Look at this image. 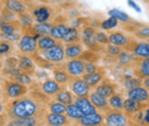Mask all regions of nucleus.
<instances>
[{"mask_svg":"<svg viewBox=\"0 0 149 126\" xmlns=\"http://www.w3.org/2000/svg\"><path fill=\"white\" fill-rule=\"evenodd\" d=\"M88 99L92 102V104L96 108V110H100V112H102V113H106L108 110L111 109L108 104V99L101 96L95 90L88 94Z\"/></svg>","mask_w":149,"mask_h":126,"instance_id":"nucleus-19","label":"nucleus"},{"mask_svg":"<svg viewBox=\"0 0 149 126\" xmlns=\"http://www.w3.org/2000/svg\"><path fill=\"white\" fill-rule=\"evenodd\" d=\"M94 40H95L97 44L102 45V46H104V45H108V44H109L108 35H106V33H104V32H102V31H96V32H95V35H94Z\"/></svg>","mask_w":149,"mask_h":126,"instance_id":"nucleus-44","label":"nucleus"},{"mask_svg":"<svg viewBox=\"0 0 149 126\" xmlns=\"http://www.w3.org/2000/svg\"><path fill=\"white\" fill-rule=\"evenodd\" d=\"M47 126H55V125H47Z\"/></svg>","mask_w":149,"mask_h":126,"instance_id":"nucleus-60","label":"nucleus"},{"mask_svg":"<svg viewBox=\"0 0 149 126\" xmlns=\"http://www.w3.org/2000/svg\"><path fill=\"white\" fill-rule=\"evenodd\" d=\"M68 29H69V26L67 25L65 22L55 21L54 23H52V28H51V31H49V36L53 37L57 41H61L63 36L65 35V32L68 31Z\"/></svg>","mask_w":149,"mask_h":126,"instance_id":"nucleus-22","label":"nucleus"},{"mask_svg":"<svg viewBox=\"0 0 149 126\" xmlns=\"http://www.w3.org/2000/svg\"><path fill=\"white\" fill-rule=\"evenodd\" d=\"M117 25H118V21L112 16H110L109 18H107V19H104L100 23V28L102 30H106V31H110L113 28H116Z\"/></svg>","mask_w":149,"mask_h":126,"instance_id":"nucleus-41","label":"nucleus"},{"mask_svg":"<svg viewBox=\"0 0 149 126\" xmlns=\"http://www.w3.org/2000/svg\"><path fill=\"white\" fill-rule=\"evenodd\" d=\"M37 37L29 35V33H22V36L17 41V48L22 54L30 55L37 52Z\"/></svg>","mask_w":149,"mask_h":126,"instance_id":"nucleus-6","label":"nucleus"},{"mask_svg":"<svg viewBox=\"0 0 149 126\" xmlns=\"http://www.w3.org/2000/svg\"><path fill=\"white\" fill-rule=\"evenodd\" d=\"M19 63H17V69L21 72L28 73V74H35L36 71V64L32 61V58L29 55H19Z\"/></svg>","mask_w":149,"mask_h":126,"instance_id":"nucleus-16","label":"nucleus"},{"mask_svg":"<svg viewBox=\"0 0 149 126\" xmlns=\"http://www.w3.org/2000/svg\"><path fill=\"white\" fill-rule=\"evenodd\" d=\"M49 101L41 90H33L28 92L19 99H14L7 102L5 111L7 118L15 119L23 117H40L44 118L46 113V106Z\"/></svg>","mask_w":149,"mask_h":126,"instance_id":"nucleus-1","label":"nucleus"},{"mask_svg":"<svg viewBox=\"0 0 149 126\" xmlns=\"http://www.w3.org/2000/svg\"><path fill=\"white\" fill-rule=\"evenodd\" d=\"M3 63V68H17V63H19V58L15 57V56H7L5 58V61L2 62Z\"/></svg>","mask_w":149,"mask_h":126,"instance_id":"nucleus-45","label":"nucleus"},{"mask_svg":"<svg viewBox=\"0 0 149 126\" xmlns=\"http://www.w3.org/2000/svg\"><path fill=\"white\" fill-rule=\"evenodd\" d=\"M39 54L41 55L44 58L52 63H60L63 62L65 56H64V45L62 41H57L55 46L47 51H39Z\"/></svg>","mask_w":149,"mask_h":126,"instance_id":"nucleus-4","label":"nucleus"},{"mask_svg":"<svg viewBox=\"0 0 149 126\" xmlns=\"http://www.w3.org/2000/svg\"><path fill=\"white\" fill-rule=\"evenodd\" d=\"M78 58L81 60V61H84V62L96 63L100 60V55H99V53H96V52H93V51H90L88 49V51H83Z\"/></svg>","mask_w":149,"mask_h":126,"instance_id":"nucleus-35","label":"nucleus"},{"mask_svg":"<svg viewBox=\"0 0 149 126\" xmlns=\"http://www.w3.org/2000/svg\"><path fill=\"white\" fill-rule=\"evenodd\" d=\"M31 58H32V61L35 62V64L38 65V67H40L41 69H47V70H53L55 67H57V64H54V63H52V62H49V61H47L46 58H44L41 55L39 54V52H35V53H32V54L29 55Z\"/></svg>","mask_w":149,"mask_h":126,"instance_id":"nucleus-27","label":"nucleus"},{"mask_svg":"<svg viewBox=\"0 0 149 126\" xmlns=\"http://www.w3.org/2000/svg\"><path fill=\"white\" fill-rule=\"evenodd\" d=\"M99 69V65L96 63H88V62H85V67H84V72L85 73H92L95 72Z\"/></svg>","mask_w":149,"mask_h":126,"instance_id":"nucleus-51","label":"nucleus"},{"mask_svg":"<svg viewBox=\"0 0 149 126\" xmlns=\"http://www.w3.org/2000/svg\"><path fill=\"white\" fill-rule=\"evenodd\" d=\"M68 85H69L70 92L76 97H78V96H88V94L91 92V88L83 80L81 77H71L70 80L68 81Z\"/></svg>","mask_w":149,"mask_h":126,"instance_id":"nucleus-7","label":"nucleus"},{"mask_svg":"<svg viewBox=\"0 0 149 126\" xmlns=\"http://www.w3.org/2000/svg\"><path fill=\"white\" fill-rule=\"evenodd\" d=\"M53 76H54V80L62 86H65L71 78V76L60 65H57L53 69Z\"/></svg>","mask_w":149,"mask_h":126,"instance_id":"nucleus-28","label":"nucleus"},{"mask_svg":"<svg viewBox=\"0 0 149 126\" xmlns=\"http://www.w3.org/2000/svg\"><path fill=\"white\" fill-rule=\"evenodd\" d=\"M94 88H95V92H96L97 94H100L101 96L108 99V97L111 96L112 94L117 93L118 86H117V84H115L110 79L103 78Z\"/></svg>","mask_w":149,"mask_h":126,"instance_id":"nucleus-8","label":"nucleus"},{"mask_svg":"<svg viewBox=\"0 0 149 126\" xmlns=\"http://www.w3.org/2000/svg\"><path fill=\"white\" fill-rule=\"evenodd\" d=\"M2 68H3V63H2V61L0 60V71L2 70Z\"/></svg>","mask_w":149,"mask_h":126,"instance_id":"nucleus-56","label":"nucleus"},{"mask_svg":"<svg viewBox=\"0 0 149 126\" xmlns=\"http://www.w3.org/2000/svg\"><path fill=\"white\" fill-rule=\"evenodd\" d=\"M126 52H129L139 58L149 57V44L145 41H136L131 39L130 41L123 47Z\"/></svg>","mask_w":149,"mask_h":126,"instance_id":"nucleus-5","label":"nucleus"},{"mask_svg":"<svg viewBox=\"0 0 149 126\" xmlns=\"http://www.w3.org/2000/svg\"><path fill=\"white\" fill-rule=\"evenodd\" d=\"M80 39L83 41V46H86L90 51H93V52H96V53L103 51V46L100 45V44H97L94 40V38H84V37H80Z\"/></svg>","mask_w":149,"mask_h":126,"instance_id":"nucleus-34","label":"nucleus"},{"mask_svg":"<svg viewBox=\"0 0 149 126\" xmlns=\"http://www.w3.org/2000/svg\"><path fill=\"white\" fill-rule=\"evenodd\" d=\"M104 125L106 126H129L130 118L125 115L123 110L110 109L104 115Z\"/></svg>","mask_w":149,"mask_h":126,"instance_id":"nucleus-3","label":"nucleus"},{"mask_svg":"<svg viewBox=\"0 0 149 126\" xmlns=\"http://www.w3.org/2000/svg\"><path fill=\"white\" fill-rule=\"evenodd\" d=\"M77 126H83V125H78V124H77Z\"/></svg>","mask_w":149,"mask_h":126,"instance_id":"nucleus-61","label":"nucleus"},{"mask_svg":"<svg viewBox=\"0 0 149 126\" xmlns=\"http://www.w3.org/2000/svg\"><path fill=\"white\" fill-rule=\"evenodd\" d=\"M0 81H1V73H0Z\"/></svg>","mask_w":149,"mask_h":126,"instance_id":"nucleus-58","label":"nucleus"},{"mask_svg":"<svg viewBox=\"0 0 149 126\" xmlns=\"http://www.w3.org/2000/svg\"><path fill=\"white\" fill-rule=\"evenodd\" d=\"M7 122V116L6 113H0V126H5Z\"/></svg>","mask_w":149,"mask_h":126,"instance_id":"nucleus-52","label":"nucleus"},{"mask_svg":"<svg viewBox=\"0 0 149 126\" xmlns=\"http://www.w3.org/2000/svg\"><path fill=\"white\" fill-rule=\"evenodd\" d=\"M0 96H1V90H0Z\"/></svg>","mask_w":149,"mask_h":126,"instance_id":"nucleus-59","label":"nucleus"},{"mask_svg":"<svg viewBox=\"0 0 149 126\" xmlns=\"http://www.w3.org/2000/svg\"><path fill=\"white\" fill-rule=\"evenodd\" d=\"M13 51V42L7 41L5 39H0V57L8 55Z\"/></svg>","mask_w":149,"mask_h":126,"instance_id":"nucleus-42","label":"nucleus"},{"mask_svg":"<svg viewBox=\"0 0 149 126\" xmlns=\"http://www.w3.org/2000/svg\"><path fill=\"white\" fill-rule=\"evenodd\" d=\"M84 67H85V62L79 60V58H72L69 60L65 64H64V70L68 72L71 77H81L85 72H84Z\"/></svg>","mask_w":149,"mask_h":126,"instance_id":"nucleus-11","label":"nucleus"},{"mask_svg":"<svg viewBox=\"0 0 149 126\" xmlns=\"http://www.w3.org/2000/svg\"><path fill=\"white\" fill-rule=\"evenodd\" d=\"M127 97L136 101V102H140V103H148V88L139 86V87H135V88H132V90H127Z\"/></svg>","mask_w":149,"mask_h":126,"instance_id":"nucleus-18","label":"nucleus"},{"mask_svg":"<svg viewBox=\"0 0 149 126\" xmlns=\"http://www.w3.org/2000/svg\"><path fill=\"white\" fill-rule=\"evenodd\" d=\"M29 87L10 79H1V94L3 100H14L25 95Z\"/></svg>","mask_w":149,"mask_h":126,"instance_id":"nucleus-2","label":"nucleus"},{"mask_svg":"<svg viewBox=\"0 0 149 126\" xmlns=\"http://www.w3.org/2000/svg\"><path fill=\"white\" fill-rule=\"evenodd\" d=\"M116 58L120 65H132V64H135V62L139 60V57L134 56L126 51H120V53L117 55Z\"/></svg>","mask_w":149,"mask_h":126,"instance_id":"nucleus-31","label":"nucleus"},{"mask_svg":"<svg viewBox=\"0 0 149 126\" xmlns=\"http://www.w3.org/2000/svg\"><path fill=\"white\" fill-rule=\"evenodd\" d=\"M134 74H135V77H138V78H140V79L148 78V76H149L148 57H146V58H139V60L135 62Z\"/></svg>","mask_w":149,"mask_h":126,"instance_id":"nucleus-24","label":"nucleus"},{"mask_svg":"<svg viewBox=\"0 0 149 126\" xmlns=\"http://www.w3.org/2000/svg\"><path fill=\"white\" fill-rule=\"evenodd\" d=\"M129 5H130L131 7H133L134 9H136L138 12H140V7H139V6H138L135 2H133V0H129Z\"/></svg>","mask_w":149,"mask_h":126,"instance_id":"nucleus-53","label":"nucleus"},{"mask_svg":"<svg viewBox=\"0 0 149 126\" xmlns=\"http://www.w3.org/2000/svg\"><path fill=\"white\" fill-rule=\"evenodd\" d=\"M70 24H71L72 28L79 29V28H81V26H84V25L87 24V19L85 17H77V18H74Z\"/></svg>","mask_w":149,"mask_h":126,"instance_id":"nucleus-50","label":"nucleus"},{"mask_svg":"<svg viewBox=\"0 0 149 126\" xmlns=\"http://www.w3.org/2000/svg\"><path fill=\"white\" fill-rule=\"evenodd\" d=\"M3 7L14 13L15 15L28 12V6L22 0H3Z\"/></svg>","mask_w":149,"mask_h":126,"instance_id":"nucleus-23","label":"nucleus"},{"mask_svg":"<svg viewBox=\"0 0 149 126\" xmlns=\"http://www.w3.org/2000/svg\"><path fill=\"white\" fill-rule=\"evenodd\" d=\"M65 86H62L60 84H57L54 79L52 78H48L46 80H44L40 85V90L48 97H52V96H55V94L57 92L64 88Z\"/></svg>","mask_w":149,"mask_h":126,"instance_id":"nucleus-15","label":"nucleus"},{"mask_svg":"<svg viewBox=\"0 0 149 126\" xmlns=\"http://www.w3.org/2000/svg\"><path fill=\"white\" fill-rule=\"evenodd\" d=\"M122 47H118V46H115L111 44H108L107 45V48H106V52L109 56H113V57H117V55L120 53V49Z\"/></svg>","mask_w":149,"mask_h":126,"instance_id":"nucleus-48","label":"nucleus"},{"mask_svg":"<svg viewBox=\"0 0 149 126\" xmlns=\"http://www.w3.org/2000/svg\"><path fill=\"white\" fill-rule=\"evenodd\" d=\"M21 36H22V35H21L19 32L10 33V35H0V39H5V40L10 41V42H16V41L19 40Z\"/></svg>","mask_w":149,"mask_h":126,"instance_id":"nucleus-49","label":"nucleus"},{"mask_svg":"<svg viewBox=\"0 0 149 126\" xmlns=\"http://www.w3.org/2000/svg\"><path fill=\"white\" fill-rule=\"evenodd\" d=\"M65 116H67L69 119L78 120L79 118L83 117V113L80 112V110L78 109V107H77L74 103H71V104L67 106V108H65Z\"/></svg>","mask_w":149,"mask_h":126,"instance_id":"nucleus-36","label":"nucleus"},{"mask_svg":"<svg viewBox=\"0 0 149 126\" xmlns=\"http://www.w3.org/2000/svg\"><path fill=\"white\" fill-rule=\"evenodd\" d=\"M5 126H14V125H12V124H7V125H5Z\"/></svg>","mask_w":149,"mask_h":126,"instance_id":"nucleus-57","label":"nucleus"},{"mask_svg":"<svg viewBox=\"0 0 149 126\" xmlns=\"http://www.w3.org/2000/svg\"><path fill=\"white\" fill-rule=\"evenodd\" d=\"M108 40H109V44L111 45L118 46V47H124L131 40V38L122 31H112L108 35Z\"/></svg>","mask_w":149,"mask_h":126,"instance_id":"nucleus-25","label":"nucleus"},{"mask_svg":"<svg viewBox=\"0 0 149 126\" xmlns=\"http://www.w3.org/2000/svg\"><path fill=\"white\" fill-rule=\"evenodd\" d=\"M109 16H112V17H115L118 22H123V23H126V24H129V23H133V21L131 19V17L126 14V13H124V12H122V10H119V9H111V10H109Z\"/></svg>","mask_w":149,"mask_h":126,"instance_id":"nucleus-38","label":"nucleus"},{"mask_svg":"<svg viewBox=\"0 0 149 126\" xmlns=\"http://www.w3.org/2000/svg\"><path fill=\"white\" fill-rule=\"evenodd\" d=\"M3 111H5V104H3V102L0 100V113H3Z\"/></svg>","mask_w":149,"mask_h":126,"instance_id":"nucleus-54","label":"nucleus"},{"mask_svg":"<svg viewBox=\"0 0 149 126\" xmlns=\"http://www.w3.org/2000/svg\"><path fill=\"white\" fill-rule=\"evenodd\" d=\"M9 124L14 126H44L45 119L40 117H23L12 119Z\"/></svg>","mask_w":149,"mask_h":126,"instance_id":"nucleus-20","label":"nucleus"},{"mask_svg":"<svg viewBox=\"0 0 149 126\" xmlns=\"http://www.w3.org/2000/svg\"><path fill=\"white\" fill-rule=\"evenodd\" d=\"M56 42H57V40H55L49 35L40 36L37 39V48L38 51H47V49L52 48L53 46H55Z\"/></svg>","mask_w":149,"mask_h":126,"instance_id":"nucleus-29","label":"nucleus"},{"mask_svg":"<svg viewBox=\"0 0 149 126\" xmlns=\"http://www.w3.org/2000/svg\"><path fill=\"white\" fill-rule=\"evenodd\" d=\"M76 123L78 125L83 126H106L104 125V117L102 112H94L91 115H86L83 116L81 118H79L78 120H76Z\"/></svg>","mask_w":149,"mask_h":126,"instance_id":"nucleus-10","label":"nucleus"},{"mask_svg":"<svg viewBox=\"0 0 149 126\" xmlns=\"http://www.w3.org/2000/svg\"><path fill=\"white\" fill-rule=\"evenodd\" d=\"M47 110L51 112V113H65V108L67 106L57 102V101H48L47 102V106H46Z\"/></svg>","mask_w":149,"mask_h":126,"instance_id":"nucleus-39","label":"nucleus"},{"mask_svg":"<svg viewBox=\"0 0 149 126\" xmlns=\"http://www.w3.org/2000/svg\"><path fill=\"white\" fill-rule=\"evenodd\" d=\"M19 21L21 22L22 26H30L33 24V18L32 15L29 13V12H25V13H22L19 15Z\"/></svg>","mask_w":149,"mask_h":126,"instance_id":"nucleus-43","label":"nucleus"},{"mask_svg":"<svg viewBox=\"0 0 149 126\" xmlns=\"http://www.w3.org/2000/svg\"><path fill=\"white\" fill-rule=\"evenodd\" d=\"M123 85L125 86V88L132 90L139 86H142V79L138 78V77H131V76H125L123 79Z\"/></svg>","mask_w":149,"mask_h":126,"instance_id":"nucleus-37","label":"nucleus"},{"mask_svg":"<svg viewBox=\"0 0 149 126\" xmlns=\"http://www.w3.org/2000/svg\"><path fill=\"white\" fill-rule=\"evenodd\" d=\"M83 51H84V46L80 41L79 42H69V44L64 45V56L68 60L78 58Z\"/></svg>","mask_w":149,"mask_h":126,"instance_id":"nucleus-21","label":"nucleus"},{"mask_svg":"<svg viewBox=\"0 0 149 126\" xmlns=\"http://www.w3.org/2000/svg\"><path fill=\"white\" fill-rule=\"evenodd\" d=\"M21 28H22V24L19 19L7 22V23L0 25V35H10V33L19 32Z\"/></svg>","mask_w":149,"mask_h":126,"instance_id":"nucleus-26","label":"nucleus"},{"mask_svg":"<svg viewBox=\"0 0 149 126\" xmlns=\"http://www.w3.org/2000/svg\"><path fill=\"white\" fill-rule=\"evenodd\" d=\"M146 108H148V103H140V102H136V101L129 99V97H126L123 102V110L129 118L131 116L135 115L136 112L145 110Z\"/></svg>","mask_w":149,"mask_h":126,"instance_id":"nucleus-13","label":"nucleus"},{"mask_svg":"<svg viewBox=\"0 0 149 126\" xmlns=\"http://www.w3.org/2000/svg\"><path fill=\"white\" fill-rule=\"evenodd\" d=\"M45 124L46 125H55V126H70V119L65 116V113H45Z\"/></svg>","mask_w":149,"mask_h":126,"instance_id":"nucleus-14","label":"nucleus"},{"mask_svg":"<svg viewBox=\"0 0 149 126\" xmlns=\"http://www.w3.org/2000/svg\"><path fill=\"white\" fill-rule=\"evenodd\" d=\"M10 80H14V81L19 83V84H22V85H25V86H31L32 83H33L30 74L24 73V72H21V71H19L15 77H13Z\"/></svg>","mask_w":149,"mask_h":126,"instance_id":"nucleus-40","label":"nucleus"},{"mask_svg":"<svg viewBox=\"0 0 149 126\" xmlns=\"http://www.w3.org/2000/svg\"><path fill=\"white\" fill-rule=\"evenodd\" d=\"M123 102H124V99L120 93H115L110 97H108V104L111 109L123 110Z\"/></svg>","mask_w":149,"mask_h":126,"instance_id":"nucleus-33","label":"nucleus"},{"mask_svg":"<svg viewBox=\"0 0 149 126\" xmlns=\"http://www.w3.org/2000/svg\"><path fill=\"white\" fill-rule=\"evenodd\" d=\"M55 101L64 104V106H69V104L74 103V96L72 95V93L70 90H65V87H64V88H62L60 92H57L55 94Z\"/></svg>","mask_w":149,"mask_h":126,"instance_id":"nucleus-30","label":"nucleus"},{"mask_svg":"<svg viewBox=\"0 0 149 126\" xmlns=\"http://www.w3.org/2000/svg\"><path fill=\"white\" fill-rule=\"evenodd\" d=\"M61 41H63L65 44H69V42H79L80 41L79 30L76 29V28H72V26H69L68 31L65 32V35L63 36Z\"/></svg>","mask_w":149,"mask_h":126,"instance_id":"nucleus-32","label":"nucleus"},{"mask_svg":"<svg viewBox=\"0 0 149 126\" xmlns=\"http://www.w3.org/2000/svg\"><path fill=\"white\" fill-rule=\"evenodd\" d=\"M95 32H96V30L92 25L86 24V25L81 26V37H84V38H94Z\"/></svg>","mask_w":149,"mask_h":126,"instance_id":"nucleus-46","label":"nucleus"},{"mask_svg":"<svg viewBox=\"0 0 149 126\" xmlns=\"http://www.w3.org/2000/svg\"><path fill=\"white\" fill-rule=\"evenodd\" d=\"M74 103L80 110V112L83 113V116L91 115V113H94V112L97 111L96 108L92 104V102L90 101L88 96H78V97L74 99Z\"/></svg>","mask_w":149,"mask_h":126,"instance_id":"nucleus-17","label":"nucleus"},{"mask_svg":"<svg viewBox=\"0 0 149 126\" xmlns=\"http://www.w3.org/2000/svg\"><path fill=\"white\" fill-rule=\"evenodd\" d=\"M33 21H36V23H45V22H48L51 17H52V8H49L48 6H45V5H39L32 8L31 13Z\"/></svg>","mask_w":149,"mask_h":126,"instance_id":"nucleus-9","label":"nucleus"},{"mask_svg":"<svg viewBox=\"0 0 149 126\" xmlns=\"http://www.w3.org/2000/svg\"><path fill=\"white\" fill-rule=\"evenodd\" d=\"M106 77V69L103 67H99V69L92 73H84L81 76L83 80L88 85L90 88H94L103 78Z\"/></svg>","mask_w":149,"mask_h":126,"instance_id":"nucleus-12","label":"nucleus"},{"mask_svg":"<svg viewBox=\"0 0 149 126\" xmlns=\"http://www.w3.org/2000/svg\"><path fill=\"white\" fill-rule=\"evenodd\" d=\"M2 7H3V0H0V12H1Z\"/></svg>","mask_w":149,"mask_h":126,"instance_id":"nucleus-55","label":"nucleus"},{"mask_svg":"<svg viewBox=\"0 0 149 126\" xmlns=\"http://www.w3.org/2000/svg\"><path fill=\"white\" fill-rule=\"evenodd\" d=\"M133 33H134V36L138 37V38H140V39H148L149 38V29L148 26H142V28H138L136 30H134L133 31Z\"/></svg>","mask_w":149,"mask_h":126,"instance_id":"nucleus-47","label":"nucleus"}]
</instances>
